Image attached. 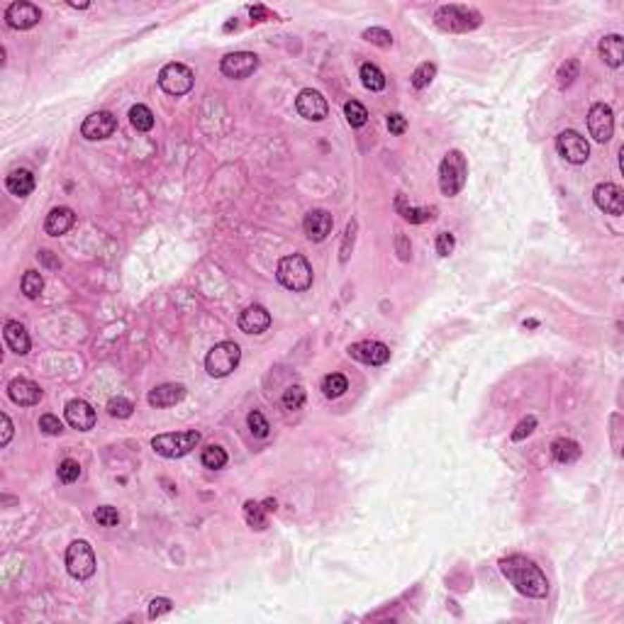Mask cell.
Segmentation results:
<instances>
[{"mask_svg": "<svg viewBox=\"0 0 624 624\" xmlns=\"http://www.w3.org/2000/svg\"><path fill=\"white\" fill-rule=\"evenodd\" d=\"M500 570H502V575L515 585L517 593H522L527 597H537V600H542V597L549 595L547 575H544L542 568H539L534 561H530L527 556L515 554V556L500 559Z\"/></svg>", "mask_w": 624, "mask_h": 624, "instance_id": "obj_1", "label": "cell"}, {"mask_svg": "<svg viewBox=\"0 0 624 624\" xmlns=\"http://www.w3.org/2000/svg\"><path fill=\"white\" fill-rule=\"evenodd\" d=\"M276 278L283 288L293 290V293H305L312 288V266L305 256L300 254H290L278 261Z\"/></svg>", "mask_w": 624, "mask_h": 624, "instance_id": "obj_2", "label": "cell"}, {"mask_svg": "<svg viewBox=\"0 0 624 624\" xmlns=\"http://www.w3.org/2000/svg\"><path fill=\"white\" fill-rule=\"evenodd\" d=\"M468 178V161L466 156L458 149L449 151L447 156L442 158V166H439V188L447 198H454L458 195L466 186Z\"/></svg>", "mask_w": 624, "mask_h": 624, "instance_id": "obj_3", "label": "cell"}, {"mask_svg": "<svg viewBox=\"0 0 624 624\" xmlns=\"http://www.w3.org/2000/svg\"><path fill=\"white\" fill-rule=\"evenodd\" d=\"M435 23L444 32H470L480 27L483 18L478 10L466 8V5H442L435 13Z\"/></svg>", "mask_w": 624, "mask_h": 624, "instance_id": "obj_4", "label": "cell"}, {"mask_svg": "<svg viewBox=\"0 0 624 624\" xmlns=\"http://www.w3.org/2000/svg\"><path fill=\"white\" fill-rule=\"evenodd\" d=\"M200 444V432L186 430V432H166V435H156L151 439V449L163 458H183L186 454L193 451Z\"/></svg>", "mask_w": 624, "mask_h": 624, "instance_id": "obj_5", "label": "cell"}, {"mask_svg": "<svg viewBox=\"0 0 624 624\" xmlns=\"http://www.w3.org/2000/svg\"><path fill=\"white\" fill-rule=\"evenodd\" d=\"M242 361V349L235 342H220L205 356V371L213 378H225L239 366Z\"/></svg>", "mask_w": 624, "mask_h": 624, "instance_id": "obj_6", "label": "cell"}, {"mask_svg": "<svg viewBox=\"0 0 624 624\" xmlns=\"http://www.w3.org/2000/svg\"><path fill=\"white\" fill-rule=\"evenodd\" d=\"M95 551L88 542L83 539H76L71 542V547L66 549V570L73 575L76 580H88L95 573Z\"/></svg>", "mask_w": 624, "mask_h": 624, "instance_id": "obj_7", "label": "cell"}, {"mask_svg": "<svg viewBox=\"0 0 624 624\" xmlns=\"http://www.w3.org/2000/svg\"><path fill=\"white\" fill-rule=\"evenodd\" d=\"M195 83V73L186 63H166L158 73V86L168 95H186Z\"/></svg>", "mask_w": 624, "mask_h": 624, "instance_id": "obj_8", "label": "cell"}, {"mask_svg": "<svg viewBox=\"0 0 624 624\" xmlns=\"http://www.w3.org/2000/svg\"><path fill=\"white\" fill-rule=\"evenodd\" d=\"M556 151L559 156H563L568 163H585L590 156V144L585 142L583 135H578L575 130H563L556 137Z\"/></svg>", "mask_w": 624, "mask_h": 624, "instance_id": "obj_9", "label": "cell"}, {"mask_svg": "<svg viewBox=\"0 0 624 624\" xmlns=\"http://www.w3.org/2000/svg\"><path fill=\"white\" fill-rule=\"evenodd\" d=\"M588 132L597 144H607L615 135V115L605 103H595L588 113Z\"/></svg>", "mask_w": 624, "mask_h": 624, "instance_id": "obj_10", "label": "cell"}, {"mask_svg": "<svg viewBox=\"0 0 624 624\" xmlns=\"http://www.w3.org/2000/svg\"><path fill=\"white\" fill-rule=\"evenodd\" d=\"M295 110L300 113V118L310 120V123H322L330 115V105H327L325 95L320 91H312V88H305V91L298 93Z\"/></svg>", "mask_w": 624, "mask_h": 624, "instance_id": "obj_11", "label": "cell"}, {"mask_svg": "<svg viewBox=\"0 0 624 624\" xmlns=\"http://www.w3.org/2000/svg\"><path fill=\"white\" fill-rule=\"evenodd\" d=\"M256 68H258V56L251 54V51H232V54H227L225 59L220 61V71L225 73L227 78H235V81L249 78Z\"/></svg>", "mask_w": 624, "mask_h": 624, "instance_id": "obj_12", "label": "cell"}, {"mask_svg": "<svg viewBox=\"0 0 624 624\" xmlns=\"http://www.w3.org/2000/svg\"><path fill=\"white\" fill-rule=\"evenodd\" d=\"M115 130H118V118L113 113H108V110H98V113L88 115L81 125V135L88 142L108 139V137L115 135Z\"/></svg>", "mask_w": 624, "mask_h": 624, "instance_id": "obj_13", "label": "cell"}, {"mask_svg": "<svg viewBox=\"0 0 624 624\" xmlns=\"http://www.w3.org/2000/svg\"><path fill=\"white\" fill-rule=\"evenodd\" d=\"M349 356L366 363V366H383L390 358V349L385 347L383 342L363 339V342H354L351 347H349Z\"/></svg>", "mask_w": 624, "mask_h": 624, "instance_id": "obj_14", "label": "cell"}, {"mask_svg": "<svg viewBox=\"0 0 624 624\" xmlns=\"http://www.w3.org/2000/svg\"><path fill=\"white\" fill-rule=\"evenodd\" d=\"M39 20L42 10L32 3H25V0L10 3L8 10H5V23H8L10 30H32L35 25H39Z\"/></svg>", "mask_w": 624, "mask_h": 624, "instance_id": "obj_15", "label": "cell"}, {"mask_svg": "<svg viewBox=\"0 0 624 624\" xmlns=\"http://www.w3.org/2000/svg\"><path fill=\"white\" fill-rule=\"evenodd\" d=\"M595 205L607 215H622L624 213V193L617 183H600L593 190Z\"/></svg>", "mask_w": 624, "mask_h": 624, "instance_id": "obj_16", "label": "cell"}, {"mask_svg": "<svg viewBox=\"0 0 624 624\" xmlns=\"http://www.w3.org/2000/svg\"><path fill=\"white\" fill-rule=\"evenodd\" d=\"M63 415H66V422L73 427V430L78 432H88L95 427V420H98V415H95L93 405L86 403V400L76 398L71 400V403H66V410H63Z\"/></svg>", "mask_w": 624, "mask_h": 624, "instance_id": "obj_17", "label": "cell"}, {"mask_svg": "<svg viewBox=\"0 0 624 624\" xmlns=\"http://www.w3.org/2000/svg\"><path fill=\"white\" fill-rule=\"evenodd\" d=\"M332 227H335V218L327 210H310L305 215L303 230L310 242H325L332 235Z\"/></svg>", "mask_w": 624, "mask_h": 624, "instance_id": "obj_18", "label": "cell"}, {"mask_svg": "<svg viewBox=\"0 0 624 624\" xmlns=\"http://www.w3.org/2000/svg\"><path fill=\"white\" fill-rule=\"evenodd\" d=\"M237 325L244 335H263L271 327V315L263 305H249V308L242 310Z\"/></svg>", "mask_w": 624, "mask_h": 624, "instance_id": "obj_19", "label": "cell"}, {"mask_svg": "<svg viewBox=\"0 0 624 624\" xmlns=\"http://www.w3.org/2000/svg\"><path fill=\"white\" fill-rule=\"evenodd\" d=\"M8 395H10V400H13L15 405H20V407H32V405H37L42 398H44V393H42L39 385L32 383V380H27V378L10 380Z\"/></svg>", "mask_w": 624, "mask_h": 624, "instance_id": "obj_20", "label": "cell"}, {"mask_svg": "<svg viewBox=\"0 0 624 624\" xmlns=\"http://www.w3.org/2000/svg\"><path fill=\"white\" fill-rule=\"evenodd\" d=\"M183 398H186V385L163 383V385H158V388L149 390L146 403H149L151 407H173V405L181 403Z\"/></svg>", "mask_w": 624, "mask_h": 624, "instance_id": "obj_21", "label": "cell"}, {"mask_svg": "<svg viewBox=\"0 0 624 624\" xmlns=\"http://www.w3.org/2000/svg\"><path fill=\"white\" fill-rule=\"evenodd\" d=\"M3 337H5V344L10 347V351H15L18 356H25V354H30V335L27 330H25L23 322L18 320H8L3 327Z\"/></svg>", "mask_w": 624, "mask_h": 624, "instance_id": "obj_22", "label": "cell"}, {"mask_svg": "<svg viewBox=\"0 0 624 624\" xmlns=\"http://www.w3.org/2000/svg\"><path fill=\"white\" fill-rule=\"evenodd\" d=\"M73 225H76V213H73L71 208H66V205H59V208H54L49 215H46L44 232L49 237H61V235H66Z\"/></svg>", "mask_w": 624, "mask_h": 624, "instance_id": "obj_23", "label": "cell"}, {"mask_svg": "<svg viewBox=\"0 0 624 624\" xmlns=\"http://www.w3.org/2000/svg\"><path fill=\"white\" fill-rule=\"evenodd\" d=\"M597 51H600V59L612 68H620L624 61V39L620 35H607L600 39L597 44Z\"/></svg>", "mask_w": 624, "mask_h": 624, "instance_id": "obj_24", "label": "cell"}, {"mask_svg": "<svg viewBox=\"0 0 624 624\" xmlns=\"http://www.w3.org/2000/svg\"><path fill=\"white\" fill-rule=\"evenodd\" d=\"M5 188L13 195H18V198H27L32 190H35V173L27 171V168L10 171L8 176H5Z\"/></svg>", "mask_w": 624, "mask_h": 624, "instance_id": "obj_25", "label": "cell"}, {"mask_svg": "<svg viewBox=\"0 0 624 624\" xmlns=\"http://www.w3.org/2000/svg\"><path fill=\"white\" fill-rule=\"evenodd\" d=\"M395 213H398L405 222H410V225H422V222H427V220H435V210L415 208V205L407 203L403 193L395 195Z\"/></svg>", "mask_w": 624, "mask_h": 624, "instance_id": "obj_26", "label": "cell"}, {"mask_svg": "<svg viewBox=\"0 0 624 624\" xmlns=\"http://www.w3.org/2000/svg\"><path fill=\"white\" fill-rule=\"evenodd\" d=\"M551 456L556 458L559 463H573L580 458V444L573 442V439H556V442L551 444Z\"/></svg>", "mask_w": 624, "mask_h": 624, "instance_id": "obj_27", "label": "cell"}, {"mask_svg": "<svg viewBox=\"0 0 624 624\" xmlns=\"http://www.w3.org/2000/svg\"><path fill=\"white\" fill-rule=\"evenodd\" d=\"M358 76H361V83L363 88H368V91L378 93L385 88V73L380 71L375 63H363L361 71H358Z\"/></svg>", "mask_w": 624, "mask_h": 624, "instance_id": "obj_28", "label": "cell"}, {"mask_svg": "<svg viewBox=\"0 0 624 624\" xmlns=\"http://www.w3.org/2000/svg\"><path fill=\"white\" fill-rule=\"evenodd\" d=\"M244 520H247V525H249L251 530H256V532L266 530V525H268L263 505H261V502H254V500L244 502Z\"/></svg>", "mask_w": 624, "mask_h": 624, "instance_id": "obj_29", "label": "cell"}, {"mask_svg": "<svg viewBox=\"0 0 624 624\" xmlns=\"http://www.w3.org/2000/svg\"><path fill=\"white\" fill-rule=\"evenodd\" d=\"M349 390V380L347 375L342 373H330L325 375V380H322V393H325V398H342L344 393Z\"/></svg>", "mask_w": 624, "mask_h": 624, "instance_id": "obj_30", "label": "cell"}, {"mask_svg": "<svg viewBox=\"0 0 624 624\" xmlns=\"http://www.w3.org/2000/svg\"><path fill=\"white\" fill-rule=\"evenodd\" d=\"M200 461H203L205 468L220 470L227 466V451L222 447H218V444H210V447H205L203 454H200Z\"/></svg>", "mask_w": 624, "mask_h": 624, "instance_id": "obj_31", "label": "cell"}, {"mask_svg": "<svg viewBox=\"0 0 624 624\" xmlns=\"http://www.w3.org/2000/svg\"><path fill=\"white\" fill-rule=\"evenodd\" d=\"M130 123L137 132H149L154 127V115L146 105H135L130 110Z\"/></svg>", "mask_w": 624, "mask_h": 624, "instance_id": "obj_32", "label": "cell"}, {"mask_svg": "<svg viewBox=\"0 0 624 624\" xmlns=\"http://www.w3.org/2000/svg\"><path fill=\"white\" fill-rule=\"evenodd\" d=\"M435 76H437V66L435 63H430V61H425V63H420V66L415 68V73H412V88H415V91H425L427 86H430L432 81H435Z\"/></svg>", "mask_w": 624, "mask_h": 624, "instance_id": "obj_33", "label": "cell"}, {"mask_svg": "<svg viewBox=\"0 0 624 624\" xmlns=\"http://www.w3.org/2000/svg\"><path fill=\"white\" fill-rule=\"evenodd\" d=\"M23 293H25V298H30V300H37L42 295V290H44V278H42V273L39 271H27L23 276Z\"/></svg>", "mask_w": 624, "mask_h": 624, "instance_id": "obj_34", "label": "cell"}, {"mask_svg": "<svg viewBox=\"0 0 624 624\" xmlns=\"http://www.w3.org/2000/svg\"><path fill=\"white\" fill-rule=\"evenodd\" d=\"M578 73H580V63H578V59H568L566 63H561V68H559V73H556V78H559V88H561V91H566V88H570L573 86V81L575 78H578Z\"/></svg>", "mask_w": 624, "mask_h": 624, "instance_id": "obj_35", "label": "cell"}, {"mask_svg": "<svg viewBox=\"0 0 624 624\" xmlns=\"http://www.w3.org/2000/svg\"><path fill=\"white\" fill-rule=\"evenodd\" d=\"M344 115H347V123L351 127H363L368 123V110L363 108L358 100H349V103L344 105Z\"/></svg>", "mask_w": 624, "mask_h": 624, "instance_id": "obj_36", "label": "cell"}, {"mask_svg": "<svg viewBox=\"0 0 624 624\" xmlns=\"http://www.w3.org/2000/svg\"><path fill=\"white\" fill-rule=\"evenodd\" d=\"M363 39L371 42V44H375V46H380V49H390V46H393V35L383 27L363 30Z\"/></svg>", "mask_w": 624, "mask_h": 624, "instance_id": "obj_37", "label": "cell"}, {"mask_svg": "<svg viewBox=\"0 0 624 624\" xmlns=\"http://www.w3.org/2000/svg\"><path fill=\"white\" fill-rule=\"evenodd\" d=\"M305 398H308V393H305L303 385H290L283 393V407L285 410H300L305 405Z\"/></svg>", "mask_w": 624, "mask_h": 624, "instance_id": "obj_38", "label": "cell"}, {"mask_svg": "<svg viewBox=\"0 0 624 624\" xmlns=\"http://www.w3.org/2000/svg\"><path fill=\"white\" fill-rule=\"evenodd\" d=\"M93 517H95V522H98L100 527H118L120 525V512H118V507H110V505H103V507H95V512H93Z\"/></svg>", "mask_w": 624, "mask_h": 624, "instance_id": "obj_39", "label": "cell"}, {"mask_svg": "<svg viewBox=\"0 0 624 624\" xmlns=\"http://www.w3.org/2000/svg\"><path fill=\"white\" fill-rule=\"evenodd\" d=\"M59 480L61 483H76L78 478H81V463L73 461V458H63V461L59 463Z\"/></svg>", "mask_w": 624, "mask_h": 624, "instance_id": "obj_40", "label": "cell"}, {"mask_svg": "<svg viewBox=\"0 0 624 624\" xmlns=\"http://www.w3.org/2000/svg\"><path fill=\"white\" fill-rule=\"evenodd\" d=\"M247 425H249L251 435L258 437V439L268 437V430H271V427H268V422H266V417H263L258 410H251L249 415H247Z\"/></svg>", "mask_w": 624, "mask_h": 624, "instance_id": "obj_41", "label": "cell"}, {"mask_svg": "<svg viewBox=\"0 0 624 624\" xmlns=\"http://www.w3.org/2000/svg\"><path fill=\"white\" fill-rule=\"evenodd\" d=\"M108 412H110V417H118V420H127V417H132V412H135V405H132L127 398H110Z\"/></svg>", "mask_w": 624, "mask_h": 624, "instance_id": "obj_42", "label": "cell"}, {"mask_svg": "<svg viewBox=\"0 0 624 624\" xmlns=\"http://www.w3.org/2000/svg\"><path fill=\"white\" fill-rule=\"evenodd\" d=\"M39 430L44 432L46 437H59L63 432V425L59 422L56 415H42L39 417Z\"/></svg>", "mask_w": 624, "mask_h": 624, "instance_id": "obj_43", "label": "cell"}, {"mask_svg": "<svg viewBox=\"0 0 624 624\" xmlns=\"http://www.w3.org/2000/svg\"><path fill=\"white\" fill-rule=\"evenodd\" d=\"M173 610V602L168 597H154L149 602V620H156V617H163Z\"/></svg>", "mask_w": 624, "mask_h": 624, "instance_id": "obj_44", "label": "cell"}, {"mask_svg": "<svg viewBox=\"0 0 624 624\" xmlns=\"http://www.w3.org/2000/svg\"><path fill=\"white\" fill-rule=\"evenodd\" d=\"M534 430H537V420H534V417H525V420L512 430L510 437H512V442H522V439L530 437Z\"/></svg>", "mask_w": 624, "mask_h": 624, "instance_id": "obj_45", "label": "cell"}, {"mask_svg": "<svg viewBox=\"0 0 624 624\" xmlns=\"http://www.w3.org/2000/svg\"><path fill=\"white\" fill-rule=\"evenodd\" d=\"M354 239H356V220H351L347 225V232H344V242H342V261H347L349 254L354 249Z\"/></svg>", "mask_w": 624, "mask_h": 624, "instance_id": "obj_46", "label": "cell"}, {"mask_svg": "<svg viewBox=\"0 0 624 624\" xmlns=\"http://www.w3.org/2000/svg\"><path fill=\"white\" fill-rule=\"evenodd\" d=\"M437 254L439 256H449V254L454 251V247H456V239H454L451 232H439L437 235Z\"/></svg>", "mask_w": 624, "mask_h": 624, "instance_id": "obj_47", "label": "cell"}, {"mask_svg": "<svg viewBox=\"0 0 624 624\" xmlns=\"http://www.w3.org/2000/svg\"><path fill=\"white\" fill-rule=\"evenodd\" d=\"M410 239H407V237L403 235V232H398V235H395V251H398V256H400V261H410Z\"/></svg>", "mask_w": 624, "mask_h": 624, "instance_id": "obj_48", "label": "cell"}, {"mask_svg": "<svg viewBox=\"0 0 624 624\" xmlns=\"http://www.w3.org/2000/svg\"><path fill=\"white\" fill-rule=\"evenodd\" d=\"M385 123H388V130H390V135H403V132L407 130V120H405L400 113H393V115H388V120H385Z\"/></svg>", "mask_w": 624, "mask_h": 624, "instance_id": "obj_49", "label": "cell"}, {"mask_svg": "<svg viewBox=\"0 0 624 624\" xmlns=\"http://www.w3.org/2000/svg\"><path fill=\"white\" fill-rule=\"evenodd\" d=\"M0 420H3V439H0V447H8L10 444V439H13V422H10V417L5 415H0Z\"/></svg>", "mask_w": 624, "mask_h": 624, "instance_id": "obj_50", "label": "cell"}, {"mask_svg": "<svg viewBox=\"0 0 624 624\" xmlns=\"http://www.w3.org/2000/svg\"><path fill=\"white\" fill-rule=\"evenodd\" d=\"M249 13H251V18H254V20H271V18H276V15L268 13V10L263 8V5H256V8H251Z\"/></svg>", "mask_w": 624, "mask_h": 624, "instance_id": "obj_51", "label": "cell"}, {"mask_svg": "<svg viewBox=\"0 0 624 624\" xmlns=\"http://www.w3.org/2000/svg\"><path fill=\"white\" fill-rule=\"evenodd\" d=\"M39 258H44V263L49 268H56L59 266V261H54V258H51V251H39Z\"/></svg>", "mask_w": 624, "mask_h": 624, "instance_id": "obj_52", "label": "cell"}, {"mask_svg": "<svg viewBox=\"0 0 624 624\" xmlns=\"http://www.w3.org/2000/svg\"><path fill=\"white\" fill-rule=\"evenodd\" d=\"M261 505H263V510H266V512H276L278 502H276V500H273V498H268V500H263V502H261Z\"/></svg>", "mask_w": 624, "mask_h": 624, "instance_id": "obj_53", "label": "cell"}]
</instances>
